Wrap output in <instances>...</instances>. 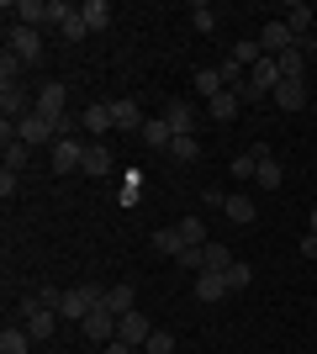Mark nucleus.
Here are the masks:
<instances>
[{
	"instance_id": "obj_1",
	"label": "nucleus",
	"mask_w": 317,
	"mask_h": 354,
	"mask_svg": "<svg viewBox=\"0 0 317 354\" xmlns=\"http://www.w3.org/2000/svg\"><path fill=\"white\" fill-rule=\"evenodd\" d=\"M6 16H16V27H32V32H59L53 0H16V6H6Z\"/></svg>"
},
{
	"instance_id": "obj_2",
	"label": "nucleus",
	"mask_w": 317,
	"mask_h": 354,
	"mask_svg": "<svg viewBox=\"0 0 317 354\" xmlns=\"http://www.w3.org/2000/svg\"><path fill=\"white\" fill-rule=\"evenodd\" d=\"M291 48H296V32L286 27V16L265 21V32H259V53H265V59H280V53H291Z\"/></svg>"
},
{
	"instance_id": "obj_3",
	"label": "nucleus",
	"mask_w": 317,
	"mask_h": 354,
	"mask_svg": "<svg viewBox=\"0 0 317 354\" xmlns=\"http://www.w3.org/2000/svg\"><path fill=\"white\" fill-rule=\"evenodd\" d=\"M64 101H69V85H64V80H48V85L37 90V106H32V111L59 127V117H69V111H64Z\"/></svg>"
},
{
	"instance_id": "obj_4",
	"label": "nucleus",
	"mask_w": 317,
	"mask_h": 354,
	"mask_svg": "<svg viewBox=\"0 0 317 354\" xmlns=\"http://www.w3.org/2000/svg\"><path fill=\"white\" fill-rule=\"evenodd\" d=\"M16 138H21V143H27V148H53V143H59V127H53V122H48V117H37V111H32V117H21V122H16Z\"/></svg>"
},
{
	"instance_id": "obj_5",
	"label": "nucleus",
	"mask_w": 317,
	"mask_h": 354,
	"mask_svg": "<svg viewBox=\"0 0 317 354\" xmlns=\"http://www.w3.org/2000/svg\"><path fill=\"white\" fill-rule=\"evenodd\" d=\"M159 117L169 122V133L175 138H196V122H201V111L191 101H164V111H159Z\"/></svg>"
},
{
	"instance_id": "obj_6",
	"label": "nucleus",
	"mask_w": 317,
	"mask_h": 354,
	"mask_svg": "<svg viewBox=\"0 0 317 354\" xmlns=\"http://www.w3.org/2000/svg\"><path fill=\"white\" fill-rule=\"evenodd\" d=\"M6 53H16L21 64H37V53H43V32H32V27H16V21H11V37H6Z\"/></svg>"
},
{
	"instance_id": "obj_7",
	"label": "nucleus",
	"mask_w": 317,
	"mask_h": 354,
	"mask_svg": "<svg viewBox=\"0 0 317 354\" xmlns=\"http://www.w3.org/2000/svg\"><path fill=\"white\" fill-rule=\"evenodd\" d=\"M79 164H85V143L79 138H59L53 143V175H79Z\"/></svg>"
},
{
	"instance_id": "obj_8",
	"label": "nucleus",
	"mask_w": 317,
	"mask_h": 354,
	"mask_svg": "<svg viewBox=\"0 0 317 354\" xmlns=\"http://www.w3.org/2000/svg\"><path fill=\"white\" fill-rule=\"evenodd\" d=\"M117 323H122L117 312H106V307H95L90 317H85V323H79V333H85V339H90V344H111V339H117Z\"/></svg>"
},
{
	"instance_id": "obj_9",
	"label": "nucleus",
	"mask_w": 317,
	"mask_h": 354,
	"mask_svg": "<svg viewBox=\"0 0 317 354\" xmlns=\"http://www.w3.org/2000/svg\"><path fill=\"white\" fill-rule=\"evenodd\" d=\"M32 106H37V95H27L21 85H6V90H0V111H6V122L32 117Z\"/></svg>"
},
{
	"instance_id": "obj_10",
	"label": "nucleus",
	"mask_w": 317,
	"mask_h": 354,
	"mask_svg": "<svg viewBox=\"0 0 317 354\" xmlns=\"http://www.w3.org/2000/svg\"><path fill=\"white\" fill-rule=\"evenodd\" d=\"M117 339H122V344H133V349H143V344L153 339V323L143 317V312H127V317L117 323Z\"/></svg>"
},
{
	"instance_id": "obj_11",
	"label": "nucleus",
	"mask_w": 317,
	"mask_h": 354,
	"mask_svg": "<svg viewBox=\"0 0 317 354\" xmlns=\"http://www.w3.org/2000/svg\"><path fill=\"white\" fill-rule=\"evenodd\" d=\"M79 122H85V127L95 133V143H101V138L111 133V127H117V122H111V101H90L85 111H79Z\"/></svg>"
},
{
	"instance_id": "obj_12",
	"label": "nucleus",
	"mask_w": 317,
	"mask_h": 354,
	"mask_svg": "<svg viewBox=\"0 0 317 354\" xmlns=\"http://www.w3.org/2000/svg\"><path fill=\"white\" fill-rule=\"evenodd\" d=\"M101 307L117 312V317H127V312H137V291H133V286H106V291H101Z\"/></svg>"
},
{
	"instance_id": "obj_13",
	"label": "nucleus",
	"mask_w": 317,
	"mask_h": 354,
	"mask_svg": "<svg viewBox=\"0 0 317 354\" xmlns=\"http://www.w3.org/2000/svg\"><path fill=\"white\" fill-rule=\"evenodd\" d=\"M196 296H201V301H222V296H233V291H227V270H201V275H196Z\"/></svg>"
},
{
	"instance_id": "obj_14",
	"label": "nucleus",
	"mask_w": 317,
	"mask_h": 354,
	"mask_svg": "<svg viewBox=\"0 0 317 354\" xmlns=\"http://www.w3.org/2000/svg\"><path fill=\"white\" fill-rule=\"evenodd\" d=\"M270 101L280 106V111H302V106H307V85H302V80H280Z\"/></svg>"
},
{
	"instance_id": "obj_15",
	"label": "nucleus",
	"mask_w": 317,
	"mask_h": 354,
	"mask_svg": "<svg viewBox=\"0 0 317 354\" xmlns=\"http://www.w3.org/2000/svg\"><path fill=\"white\" fill-rule=\"evenodd\" d=\"M79 175H90V180L111 175V148H106V143H85V164H79Z\"/></svg>"
},
{
	"instance_id": "obj_16",
	"label": "nucleus",
	"mask_w": 317,
	"mask_h": 354,
	"mask_svg": "<svg viewBox=\"0 0 317 354\" xmlns=\"http://www.w3.org/2000/svg\"><path fill=\"white\" fill-rule=\"evenodd\" d=\"M111 122H117V133H143V111H137V101H111Z\"/></svg>"
},
{
	"instance_id": "obj_17",
	"label": "nucleus",
	"mask_w": 317,
	"mask_h": 354,
	"mask_svg": "<svg viewBox=\"0 0 317 354\" xmlns=\"http://www.w3.org/2000/svg\"><path fill=\"white\" fill-rule=\"evenodd\" d=\"M238 111H243V101L233 95V90H222V95H211V101H206V117L217 122V127H222V122H233Z\"/></svg>"
},
{
	"instance_id": "obj_18",
	"label": "nucleus",
	"mask_w": 317,
	"mask_h": 354,
	"mask_svg": "<svg viewBox=\"0 0 317 354\" xmlns=\"http://www.w3.org/2000/svg\"><path fill=\"white\" fill-rule=\"evenodd\" d=\"M222 217H227V222H238V227H249V222H254V196L233 191V196L222 201Z\"/></svg>"
},
{
	"instance_id": "obj_19",
	"label": "nucleus",
	"mask_w": 317,
	"mask_h": 354,
	"mask_svg": "<svg viewBox=\"0 0 317 354\" xmlns=\"http://www.w3.org/2000/svg\"><path fill=\"white\" fill-rule=\"evenodd\" d=\"M137 138H143V148H169V143H175V133H169V122H164V117H148Z\"/></svg>"
},
{
	"instance_id": "obj_20",
	"label": "nucleus",
	"mask_w": 317,
	"mask_h": 354,
	"mask_svg": "<svg viewBox=\"0 0 317 354\" xmlns=\"http://www.w3.org/2000/svg\"><path fill=\"white\" fill-rule=\"evenodd\" d=\"M254 185H265V191H280V185H286V169H280V159H275V153H265V159H259Z\"/></svg>"
},
{
	"instance_id": "obj_21",
	"label": "nucleus",
	"mask_w": 317,
	"mask_h": 354,
	"mask_svg": "<svg viewBox=\"0 0 317 354\" xmlns=\"http://www.w3.org/2000/svg\"><path fill=\"white\" fill-rule=\"evenodd\" d=\"M307 59H312V53H307V43H296L291 48V53H280V80H302V69H307Z\"/></svg>"
},
{
	"instance_id": "obj_22",
	"label": "nucleus",
	"mask_w": 317,
	"mask_h": 354,
	"mask_svg": "<svg viewBox=\"0 0 317 354\" xmlns=\"http://www.w3.org/2000/svg\"><path fill=\"white\" fill-rule=\"evenodd\" d=\"M249 80H254L265 95H275V85H280V64H275V59H259L254 69H249Z\"/></svg>"
},
{
	"instance_id": "obj_23",
	"label": "nucleus",
	"mask_w": 317,
	"mask_h": 354,
	"mask_svg": "<svg viewBox=\"0 0 317 354\" xmlns=\"http://www.w3.org/2000/svg\"><path fill=\"white\" fill-rule=\"evenodd\" d=\"M0 354H32V333L21 323H11L6 333H0Z\"/></svg>"
},
{
	"instance_id": "obj_24",
	"label": "nucleus",
	"mask_w": 317,
	"mask_h": 354,
	"mask_svg": "<svg viewBox=\"0 0 317 354\" xmlns=\"http://www.w3.org/2000/svg\"><path fill=\"white\" fill-rule=\"evenodd\" d=\"M286 27L296 32V43L312 37V6H286Z\"/></svg>"
},
{
	"instance_id": "obj_25",
	"label": "nucleus",
	"mask_w": 317,
	"mask_h": 354,
	"mask_svg": "<svg viewBox=\"0 0 317 354\" xmlns=\"http://www.w3.org/2000/svg\"><path fill=\"white\" fill-rule=\"evenodd\" d=\"M79 16H85V27H90V32H106V27H111V6H106V0H85V6H79Z\"/></svg>"
},
{
	"instance_id": "obj_26",
	"label": "nucleus",
	"mask_w": 317,
	"mask_h": 354,
	"mask_svg": "<svg viewBox=\"0 0 317 354\" xmlns=\"http://www.w3.org/2000/svg\"><path fill=\"white\" fill-rule=\"evenodd\" d=\"M153 254H180L185 249V238H180V227H153Z\"/></svg>"
},
{
	"instance_id": "obj_27",
	"label": "nucleus",
	"mask_w": 317,
	"mask_h": 354,
	"mask_svg": "<svg viewBox=\"0 0 317 354\" xmlns=\"http://www.w3.org/2000/svg\"><path fill=\"white\" fill-rule=\"evenodd\" d=\"M227 59L238 64V69H254V64L265 59V53H259V37H243V43H233V53H227Z\"/></svg>"
},
{
	"instance_id": "obj_28",
	"label": "nucleus",
	"mask_w": 317,
	"mask_h": 354,
	"mask_svg": "<svg viewBox=\"0 0 317 354\" xmlns=\"http://www.w3.org/2000/svg\"><path fill=\"white\" fill-rule=\"evenodd\" d=\"M222 74H217V64H211V69H196V95L201 101H211V95H222Z\"/></svg>"
},
{
	"instance_id": "obj_29",
	"label": "nucleus",
	"mask_w": 317,
	"mask_h": 354,
	"mask_svg": "<svg viewBox=\"0 0 317 354\" xmlns=\"http://www.w3.org/2000/svg\"><path fill=\"white\" fill-rule=\"evenodd\" d=\"M180 238H185V249H201V243H211V238H206V222H201V217H180Z\"/></svg>"
},
{
	"instance_id": "obj_30",
	"label": "nucleus",
	"mask_w": 317,
	"mask_h": 354,
	"mask_svg": "<svg viewBox=\"0 0 317 354\" xmlns=\"http://www.w3.org/2000/svg\"><path fill=\"white\" fill-rule=\"evenodd\" d=\"M201 254H206V270H233V249L227 243H201Z\"/></svg>"
},
{
	"instance_id": "obj_31",
	"label": "nucleus",
	"mask_w": 317,
	"mask_h": 354,
	"mask_svg": "<svg viewBox=\"0 0 317 354\" xmlns=\"http://www.w3.org/2000/svg\"><path fill=\"white\" fill-rule=\"evenodd\" d=\"M169 153H175L180 164H196V159H201V143H196V138H175V143H169Z\"/></svg>"
},
{
	"instance_id": "obj_32",
	"label": "nucleus",
	"mask_w": 317,
	"mask_h": 354,
	"mask_svg": "<svg viewBox=\"0 0 317 354\" xmlns=\"http://www.w3.org/2000/svg\"><path fill=\"white\" fill-rule=\"evenodd\" d=\"M191 27H196V32H217V11L196 0V6H191Z\"/></svg>"
},
{
	"instance_id": "obj_33",
	"label": "nucleus",
	"mask_w": 317,
	"mask_h": 354,
	"mask_svg": "<svg viewBox=\"0 0 317 354\" xmlns=\"http://www.w3.org/2000/svg\"><path fill=\"white\" fill-rule=\"evenodd\" d=\"M59 37H64V43H85V37H90V27H85V16H69V21L59 27Z\"/></svg>"
},
{
	"instance_id": "obj_34",
	"label": "nucleus",
	"mask_w": 317,
	"mask_h": 354,
	"mask_svg": "<svg viewBox=\"0 0 317 354\" xmlns=\"http://www.w3.org/2000/svg\"><path fill=\"white\" fill-rule=\"evenodd\" d=\"M21 69H27V64L16 59V53H6V59H0V90L16 85V80H21Z\"/></svg>"
},
{
	"instance_id": "obj_35",
	"label": "nucleus",
	"mask_w": 317,
	"mask_h": 354,
	"mask_svg": "<svg viewBox=\"0 0 317 354\" xmlns=\"http://www.w3.org/2000/svg\"><path fill=\"white\" fill-rule=\"evenodd\" d=\"M217 74H222V85H227V90H243V80H249V74H243L233 59H222V64H217Z\"/></svg>"
},
{
	"instance_id": "obj_36",
	"label": "nucleus",
	"mask_w": 317,
	"mask_h": 354,
	"mask_svg": "<svg viewBox=\"0 0 317 354\" xmlns=\"http://www.w3.org/2000/svg\"><path fill=\"white\" fill-rule=\"evenodd\" d=\"M249 281H254V270L233 259V270H227V291H249Z\"/></svg>"
},
{
	"instance_id": "obj_37",
	"label": "nucleus",
	"mask_w": 317,
	"mask_h": 354,
	"mask_svg": "<svg viewBox=\"0 0 317 354\" xmlns=\"http://www.w3.org/2000/svg\"><path fill=\"white\" fill-rule=\"evenodd\" d=\"M143 354H175V339H169L164 328H153V339L143 344Z\"/></svg>"
},
{
	"instance_id": "obj_38",
	"label": "nucleus",
	"mask_w": 317,
	"mask_h": 354,
	"mask_svg": "<svg viewBox=\"0 0 317 354\" xmlns=\"http://www.w3.org/2000/svg\"><path fill=\"white\" fill-rule=\"evenodd\" d=\"M175 259H180V270H196V275L206 270V254H201V249H180Z\"/></svg>"
},
{
	"instance_id": "obj_39",
	"label": "nucleus",
	"mask_w": 317,
	"mask_h": 354,
	"mask_svg": "<svg viewBox=\"0 0 317 354\" xmlns=\"http://www.w3.org/2000/svg\"><path fill=\"white\" fill-rule=\"evenodd\" d=\"M16 191H21V175H16V169H0V201H11Z\"/></svg>"
},
{
	"instance_id": "obj_40",
	"label": "nucleus",
	"mask_w": 317,
	"mask_h": 354,
	"mask_svg": "<svg viewBox=\"0 0 317 354\" xmlns=\"http://www.w3.org/2000/svg\"><path fill=\"white\" fill-rule=\"evenodd\" d=\"M137 196H143V175H133V180H127V191H122V201H127V207H133Z\"/></svg>"
},
{
	"instance_id": "obj_41",
	"label": "nucleus",
	"mask_w": 317,
	"mask_h": 354,
	"mask_svg": "<svg viewBox=\"0 0 317 354\" xmlns=\"http://www.w3.org/2000/svg\"><path fill=\"white\" fill-rule=\"evenodd\" d=\"M101 354H137L133 344H122V339H111V344H101Z\"/></svg>"
},
{
	"instance_id": "obj_42",
	"label": "nucleus",
	"mask_w": 317,
	"mask_h": 354,
	"mask_svg": "<svg viewBox=\"0 0 317 354\" xmlns=\"http://www.w3.org/2000/svg\"><path fill=\"white\" fill-rule=\"evenodd\" d=\"M302 254H307V259H317V233H307V238H302Z\"/></svg>"
},
{
	"instance_id": "obj_43",
	"label": "nucleus",
	"mask_w": 317,
	"mask_h": 354,
	"mask_svg": "<svg viewBox=\"0 0 317 354\" xmlns=\"http://www.w3.org/2000/svg\"><path fill=\"white\" fill-rule=\"evenodd\" d=\"M307 233H317V207H312V217H307Z\"/></svg>"
}]
</instances>
